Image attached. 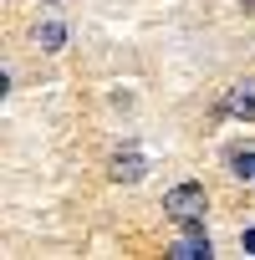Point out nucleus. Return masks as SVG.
I'll return each instance as SVG.
<instances>
[{
  "mask_svg": "<svg viewBox=\"0 0 255 260\" xmlns=\"http://www.w3.org/2000/svg\"><path fill=\"white\" fill-rule=\"evenodd\" d=\"M31 41H36L41 51H61V46H67V26H61V21H41V26L31 31Z\"/></svg>",
  "mask_w": 255,
  "mask_h": 260,
  "instance_id": "39448f33",
  "label": "nucleus"
},
{
  "mask_svg": "<svg viewBox=\"0 0 255 260\" xmlns=\"http://www.w3.org/2000/svg\"><path fill=\"white\" fill-rule=\"evenodd\" d=\"M143 174H148V153H138V148H117L107 158V179L112 184H138Z\"/></svg>",
  "mask_w": 255,
  "mask_h": 260,
  "instance_id": "f03ea898",
  "label": "nucleus"
},
{
  "mask_svg": "<svg viewBox=\"0 0 255 260\" xmlns=\"http://www.w3.org/2000/svg\"><path fill=\"white\" fill-rule=\"evenodd\" d=\"M240 6H245V11H255V0H240Z\"/></svg>",
  "mask_w": 255,
  "mask_h": 260,
  "instance_id": "6e6552de",
  "label": "nucleus"
},
{
  "mask_svg": "<svg viewBox=\"0 0 255 260\" xmlns=\"http://www.w3.org/2000/svg\"><path fill=\"white\" fill-rule=\"evenodd\" d=\"M169 255H174V260H209V255H214V245H209V235H204V230H194V235L174 240V245H169Z\"/></svg>",
  "mask_w": 255,
  "mask_h": 260,
  "instance_id": "20e7f679",
  "label": "nucleus"
},
{
  "mask_svg": "<svg viewBox=\"0 0 255 260\" xmlns=\"http://www.w3.org/2000/svg\"><path fill=\"white\" fill-rule=\"evenodd\" d=\"M240 245H245V255H255V230H245V235H240Z\"/></svg>",
  "mask_w": 255,
  "mask_h": 260,
  "instance_id": "0eeeda50",
  "label": "nucleus"
},
{
  "mask_svg": "<svg viewBox=\"0 0 255 260\" xmlns=\"http://www.w3.org/2000/svg\"><path fill=\"white\" fill-rule=\"evenodd\" d=\"M225 117H240V122H255V82H235L219 102Z\"/></svg>",
  "mask_w": 255,
  "mask_h": 260,
  "instance_id": "7ed1b4c3",
  "label": "nucleus"
},
{
  "mask_svg": "<svg viewBox=\"0 0 255 260\" xmlns=\"http://www.w3.org/2000/svg\"><path fill=\"white\" fill-rule=\"evenodd\" d=\"M164 209H169V219L199 230V224H204V209H209V194H204V184H174V189L164 194Z\"/></svg>",
  "mask_w": 255,
  "mask_h": 260,
  "instance_id": "f257e3e1",
  "label": "nucleus"
},
{
  "mask_svg": "<svg viewBox=\"0 0 255 260\" xmlns=\"http://www.w3.org/2000/svg\"><path fill=\"white\" fill-rule=\"evenodd\" d=\"M225 164H230V174H235V179H255V148H230V153H225Z\"/></svg>",
  "mask_w": 255,
  "mask_h": 260,
  "instance_id": "423d86ee",
  "label": "nucleus"
}]
</instances>
